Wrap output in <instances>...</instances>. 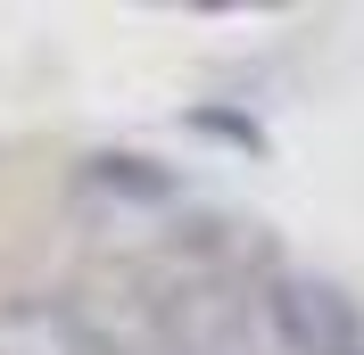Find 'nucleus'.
<instances>
[{"label":"nucleus","instance_id":"obj_2","mask_svg":"<svg viewBox=\"0 0 364 355\" xmlns=\"http://www.w3.org/2000/svg\"><path fill=\"white\" fill-rule=\"evenodd\" d=\"M0 355H91L67 297H0Z\"/></svg>","mask_w":364,"mask_h":355},{"label":"nucleus","instance_id":"obj_1","mask_svg":"<svg viewBox=\"0 0 364 355\" xmlns=\"http://www.w3.org/2000/svg\"><path fill=\"white\" fill-rule=\"evenodd\" d=\"M257 314H265L282 355H364V306L340 281H323V273H298V265L265 273L257 281Z\"/></svg>","mask_w":364,"mask_h":355},{"label":"nucleus","instance_id":"obj_3","mask_svg":"<svg viewBox=\"0 0 364 355\" xmlns=\"http://www.w3.org/2000/svg\"><path fill=\"white\" fill-rule=\"evenodd\" d=\"M91 182H108V190H124V199H149V207L174 199V174H158L149 157H100V165H91Z\"/></svg>","mask_w":364,"mask_h":355}]
</instances>
